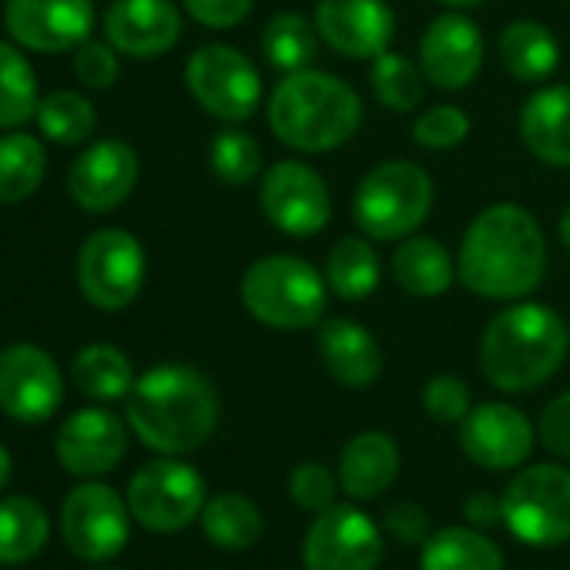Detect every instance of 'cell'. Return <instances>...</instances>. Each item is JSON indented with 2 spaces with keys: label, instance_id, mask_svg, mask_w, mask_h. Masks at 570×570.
Listing matches in <instances>:
<instances>
[{
  "label": "cell",
  "instance_id": "3",
  "mask_svg": "<svg viewBox=\"0 0 570 570\" xmlns=\"http://www.w3.org/2000/svg\"><path fill=\"white\" fill-rule=\"evenodd\" d=\"M363 125L360 95L336 75L293 71L272 91L268 128L282 145L296 151H333L343 148Z\"/></svg>",
  "mask_w": 570,
  "mask_h": 570
},
{
  "label": "cell",
  "instance_id": "18",
  "mask_svg": "<svg viewBox=\"0 0 570 570\" xmlns=\"http://www.w3.org/2000/svg\"><path fill=\"white\" fill-rule=\"evenodd\" d=\"M420 68L440 91H463L483 68V38L463 14H440L420 41Z\"/></svg>",
  "mask_w": 570,
  "mask_h": 570
},
{
  "label": "cell",
  "instance_id": "29",
  "mask_svg": "<svg viewBox=\"0 0 570 570\" xmlns=\"http://www.w3.org/2000/svg\"><path fill=\"white\" fill-rule=\"evenodd\" d=\"M71 380L85 396L111 403V400H128L135 386V370H131V360L118 346L95 343L75 356Z\"/></svg>",
  "mask_w": 570,
  "mask_h": 570
},
{
  "label": "cell",
  "instance_id": "40",
  "mask_svg": "<svg viewBox=\"0 0 570 570\" xmlns=\"http://www.w3.org/2000/svg\"><path fill=\"white\" fill-rule=\"evenodd\" d=\"M293 500L306 510H330L336 503V480L323 463H299L289 476Z\"/></svg>",
  "mask_w": 570,
  "mask_h": 570
},
{
  "label": "cell",
  "instance_id": "20",
  "mask_svg": "<svg viewBox=\"0 0 570 570\" xmlns=\"http://www.w3.org/2000/svg\"><path fill=\"white\" fill-rule=\"evenodd\" d=\"M58 460L75 476H101L115 470L128 450L125 423L98 406L71 413L58 430Z\"/></svg>",
  "mask_w": 570,
  "mask_h": 570
},
{
  "label": "cell",
  "instance_id": "43",
  "mask_svg": "<svg viewBox=\"0 0 570 570\" xmlns=\"http://www.w3.org/2000/svg\"><path fill=\"white\" fill-rule=\"evenodd\" d=\"M540 440L550 453L570 460V390L560 393L540 416Z\"/></svg>",
  "mask_w": 570,
  "mask_h": 570
},
{
  "label": "cell",
  "instance_id": "44",
  "mask_svg": "<svg viewBox=\"0 0 570 570\" xmlns=\"http://www.w3.org/2000/svg\"><path fill=\"white\" fill-rule=\"evenodd\" d=\"M386 527H390L400 540H406V543L426 537V517H423V510H420L416 503H396V507L386 513Z\"/></svg>",
  "mask_w": 570,
  "mask_h": 570
},
{
  "label": "cell",
  "instance_id": "45",
  "mask_svg": "<svg viewBox=\"0 0 570 570\" xmlns=\"http://www.w3.org/2000/svg\"><path fill=\"white\" fill-rule=\"evenodd\" d=\"M466 517L473 523H487V520H503V500L490 497V493H476L470 503H466Z\"/></svg>",
  "mask_w": 570,
  "mask_h": 570
},
{
  "label": "cell",
  "instance_id": "15",
  "mask_svg": "<svg viewBox=\"0 0 570 570\" xmlns=\"http://www.w3.org/2000/svg\"><path fill=\"white\" fill-rule=\"evenodd\" d=\"M8 35L28 51H75L91 38L95 4L91 0H8Z\"/></svg>",
  "mask_w": 570,
  "mask_h": 570
},
{
  "label": "cell",
  "instance_id": "11",
  "mask_svg": "<svg viewBox=\"0 0 570 570\" xmlns=\"http://www.w3.org/2000/svg\"><path fill=\"white\" fill-rule=\"evenodd\" d=\"M258 205L265 218L285 235H316L330 225V185L303 161H278L262 175Z\"/></svg>",
  "mask_w": 570,
  "mask_h": 570
},
{
  "label": "cell",
  "instance_id": "49",
  "mask_svg": "<svg viewBox=\"0 0 570 570\" xmlns=\"http://www.w3.org/2000/svg\"><path fill=\"white\" fill-rule=\"evenodd\" d=\"M108 570H111V567H108Z\"/></svg>",
  "mask_w": 570,
  "mask_h": 570
},
{
  "label": "cell",
  "instance_id": "38",
  "mask_svg": "<svg viewBox=\"0 0 570 570\" xmlns=\"http://www.w3.org/2000/svg\"><path fill=\"white\" fill-rule=\"evenodd\" d=\"M470 135V118L453 108V105H440V108H430L416 118L413 125V138L420 148H430V151H446V148H456L463 145Z\"/></svg>",
  "mask_w": 570,
  "mask_h": 570
},
{
  "label": "cell",
  "instance_id": "39",
  "mask_svg": "<svg viewBox=\"0 0 570 570\" xmlns=\"http://www.w3.org/2000/svg\"><path fill=\"white\" fill-rule=\"evenodd\" d=\"M423 410L436 423H463L470 413V390L456 376H433L423 386Z\"/></svg>",
  "mask_w": 570,
  "mask_h": 570
},
{
  "label": "cell",
  "instance_id": "28",
  "mask_svg": "<svg viewBox=\"0 0 570 570\" xmlns=\"http://www.w3.org/2000/svg\"><path fill=\"white\" fill-rule=\"evenodd\" d=\"M51 537L48 510L35 497L0 500V563L35 560Z\"/></svg>",
  "mask_w": 570,
  "mask_h": 570
},
{
  "label": "cell",
  "instance_id": "10",
  "mask_svg": "<svg viewBox=\"0 0 570 570\" xmlns=\"http://www.w3.org/2000/svg\"><path fill=\"white\" fill-rule=\"evenodd\" d=\"M135 520L155 533H175L205 510V480L181 460H151L128 483Z\"/></svg>",
  "mask_w": 570,
  "mask_h": 570
},
{
  "label": "cell",
  "instance_id": "36",
  "mask_svg": "<svg viewBox=\"0 0 570 570\" xmlns=\"http://www.w3.org/2000/svg\"><path fill=\"white\" fill-rule=\"evenodd\" d=\"M38 125L55 145H85L98 131V111L78 91H51L38 105Z\"/></svg>",
  "mask_w": 570,
  "mask_h": 570
},
{
  "label": "cell",
  "instance_id": "6",
  "mask_svg": "<svg viewBox=\"0 0 570 570\" xmlns=\"http://www.w3.org/2000/svg\"><path fill=\"white\" fill-rule=\"evenodd\" d=\"M433 208V178L413 161H383L356 188V225L376 242L410 238Z\"/></svg>",
  "mask_w": 570,
  "mask_h": 570
},
{
  "label": "cell",
  "instance_id": "9",
  "mask_svg": "<svg viewBox=\"0 0 570 570\" xmlns=\"http://www.w3.org/2000/svg\"><path fill=\"white\" fill-rule=\"evenodd\" d=\"M185 85L218 121H245L262 101V78L255 65L228 45L198 48L185 65Z\"/></svg>",
  "mask_w": 570,
  "mask_h": 570
},
{
  "label": "cell",
  "instance_id": "8",
  "mask_svg": "<svg viewBox=\"0 0 570 570\" xmlns=\"http://www.w3.org/2000/svg\"><path fill=\"white\" fill-rule=\"evenodd\" d=\"M78 285L91 306L118 313L131 306L145 285V248L125 228H98L78 255Z\"/></svg>",
  "mask_w": 570,
  "mask_h": 570
},
{
  "label": "cell",
  "instance_id": "4",
  "mask_svg": "<svg viewBox=\"0 0 570 570\" xmlns=\"http://www.w3.org/2000/svg\"><path fill=\"white\" fill-rule=\"evenodd\" d=\"M567 356L563 320L537 303H517L493 316L480 343V370L503 393H527L547 383Z\"/></svg>",
  "mask_w": 570,
  "mask_h": 570
},
{
  "label": "cell",
  "instance_id": "17",
  "mask_svg": "<svg viewBox=\"0 0 570 570\" xmlns=\"http://www.w3.org/2000/svg\"><path fill=\"white\" fill-rule=\"evenodd\" d=\"M138 185V155L131 145L108 138L88 145L68 171L71 198L88 212L118 208Z\"/></svg>",
  "mask_w": 570,
  "mask_h": 570
},
{
  "label": "cell",
  "instance_id": "12",
  "mask_svg": "<svg viewBox=\"0 0 570 570\" xmlns=\"http://www.w3.org/2000/svg\"><path fill=\"white\" fill-rule=\"evenodd\" d=\"M128 510L108 483H81L65 497L61 533L81 560H111L128 543Z\"/></svg>",
  "mask_w": 570,
  "mask_h": 570
},
{
  "label": "cell",
  "instance_id": "16",
  "mask_svg": "<svg viewBox=\"0 0 570 570\" xmlns=\"http://www.w3.org/2000/svg\"><path fill=\"white\" fill-rule=\"evenodd\" d=\"M313 24L343 58H380L396 31L386 0H320Z\"/></svg>",
  "mask_w": 570,
  "mask_h": 570
},
{
  "label": "cell",
  "instance_id": "26",
  "mask_svg": "<svg viewBox=\"0 0 570 570\" xmlns=\"http://www.w3.org/2000/svg\"><path fill=\"white\" fill-rule=\"evenodd\" d=\"M497 51H500L507 75H513L523 85L550 78L557 71V61H560L557 38L537 21H517V24L503 28Z\"/></svg>",
  "mask_w": 570,
  "mask_h": 570
},
{
  "label": "cell",
  "instance_id": "14",
  "mask_svg": "<svg viewBox=\"0 0 570 570\" xmlns=\"http://www.w3.org/2000/svg\"><path fill=\"white\" fill-rule=\"evenodd\" d=\"M383 540L376 523L346 503H333L306 533V570H376Z\"/></svg>",
  "mask_w": 570,
  "mask_h": 570
},
{
  "label": "cell",
  "instance_id": "19",
  "mask_svg": "<svg viewBox=\"0 0 570 570\" xmlns=\"http://www.w3.org/2000/svg\"><path fill=\"white\" fill-rule=\"evenodd\" d=\"M460 446L473 463L487 470H513L533 450V426L520 410L507 403H483L463 416Z\"/></svg>",
  "mask_w": 570,
  "mask_h": 570
},
{
  "label": "cell",
  "instance_id": "2",
  "mask_svg": "<svg viewBox=\"0 0 570 570\" xmlns=\"http://www.w3.org/2000/svg\"><path fill=\"white\" fill-rule=\"evenodd\" d=\"M125 410L145 446L158 453H191L215 433L218 393L198 370L165 363L135 380Z\"/></svg>",
  "mask_w": 570,
  "mask_h": 570
},
{
  "label": "cell",
  "instance_id": "21",
  "mask_svg": "<svg viewBox=\"0 0 570 570\" xmlns=\"http://www.w3.org/2000/svg\"><path fill=\"white\" fill-rule=\"evenodd\" d=\"M105 35L128 58H158L181 38V14L171 0H115L105 14Z\"/></svg>",
  "mask_w": 570,
  "mask_h": 570
},
{
  "label": "cell",
  "instance_id": "22",
  "mask_svg": "<svg viewBox=\"0 0 570 570\" xmlns=\"http://www.w3.org/2000/svg\"><path fill=\"white\" fill-rule=\"evenodd\" d=\"M520 138L550 168H570V88H540L520 111Z\"/></svg>",
  "mask_w": 570,
  "mask_h": 570
},
{
  "label": "cell",
  "instance_id": "42",
  "mask_svg": "<svg viewBox=\"0 0 570 570\" xmlns=\"http://www.w3.org/2000/svg\"><path fill=\"white\" fill-rule=\"evenodd\" d=\"M181 4L198 24L215 28V31L242 24L252 11V0H181Z\"/></svg>",
  "mask_w": 570,
  "mask_h": 570
},
{
  "label": "cell",
  "instance_id": "46",
  "mask_svg": "<svg viewBox=\"0 0 570 570\" xmlns=\"http://www.w3.org/2000/svg\"><path fill=\"white\" fill-rule=\"evenodd\" d=\"M8 480H11V453L4 450V443H0V490H4Z\"/></svg>",
  "mask_w": 570,
  "mask_h": 570
},
{
  "label": "cell",
  "instance_id": "48",
  "mask_svg": "<svg viewBox=\"0 0 570 570\" xmlns=\"http://www.w3.org/2000/svg\"><path fill=\"white\" fill-rule=\"evenodd\" d=\"M443 4H450V8H460V11H466V8H476V4H483V0H443Z\"/></svg>",
  "mask_w": 570,
  "mask_h": 570
},
{
  "label": "cell",
  "instance_id": "23",
  "mask_svg": "<svg viewBox=\"0 0 570 570\" xmlns=\"http://www.w3.org/2000/svg\"><path fill=\"white\" fill-rule=\"evenodd\" d=\"M320 356L326 370L350 390L376 383L383 373V353L376 336L353 320H330L320 330Z\"/></svg>",
  "mask_w": 570,
  "mask_h": 570
},
{
  "label": "cell",
  "instance_id": "35",
  "mask_svg": "<svg viewBox=\"0 0 570 570\" xmlns=\"http://www.w3.org/2000/svg\"><path fill=\"white\" fill-rule=\"evenodd\" d=\"M373 95L380 98V105H386L396 115L416 111L423 105L426 95V75L423 68H416L406 55L396 51H383L380 58H373Z\"/></svg>",
  "mask_w": 570,
  "mask_h": 570
},
{
  "label": "cell",
  "instance_id": "32",
  "mask_svg": "<svg viewBox=\"0 0 570 570\" xmlns=\"http://www.w3.org/2000/svg\"><path fill=\"white\" fill-rule=\"evenodd\" d=\"M320 31L303 14H275L262 31V55L275 71H306L320 55Z\"/></svg>",
  "mask_w": 570,
  "mask_h": 570
},
{
  "label": "cell",
  "instance_id": "37",
  "mask_svg": "<svg viewBox=\"0 0 570 570\" xmlns=\"http://www.w3.org/2000/svg\"><path fill=\"white\" fill-rule=\"evenodd\" d=\"M208 161H212V171L225 185H248L262 171V148L255 145L252 135L228 128V131L215 135Z\"/></svg>",
  "mask_w": 570,
  "mask_h": 570
},
{
  "label": "cell",
  "instance_id": "27",
  "mask_svg": "<svg viewBox=\"0 0 570 570\" xmlns=\"http://www.w3.org/2000/svg\"><path fill=\"white\" fill-rule=\"evenodd\" d=\"M423 570H503L500 547L476 530L443 527L423 543Z\"/></svg>",
  "mask_w": 570,
  "mask_h": 570
},
{
  "label": "cell",
  "instance_id": "41",
  "mask_svg": "<svg viewBox=\"0 0 570 570\" xmlns=\"http://www.w3.org/2000/svg\"><path fill=\"white\" fill-rule=\"evenodd\" d=\"M75 75L85 88L105 91L118 81V55L108 45L85 41L75 55Z\"/></svg>",
  "mask_w": 570,
  "mask_h": 570
},
{
  "label": "cell",
  "instance_id": "47",
  "mask_svg": "<svg viewBox=\"0 0 570 570\" xmlns=\"http://www.w3.org/2000/svg\"><path fill=\"white\" fill-rule=\"evenodd\" d=\"M557 232H560V242H563V245L570 248V208H567V212L560 215V225H557Z\"/></svg>",
  "mask_w": 570,
  "mask_h": 570
},
{
  "label": "cell",
  "instance_id": "24",
  "mask_svg": "<svg viewBox=\"0 0 570 570\" xmlns=\"http://www.w3.org/2000/svg\"><path fill=\"white\" fill-rule=\"evenodd\" d=\"M400 473V450L386 433H360L346 443L340 456V483L350 497L356 500H373Z\"/></svg>",
  "mask_w": 570,
  "mask_h": 570
},
{
  "label": "cell",
  "instance_id": "1",
  "mask_svg": "<svg viewBox=\"0 0 570 570\" xmlns=\"http://www.w3.org/2000/svg\"><path fill=\"white\" fill-rule=\"evenodd\" d=\"M547 242L540 222L510 202L483 208L460 245L456 275L480 299L513 303L527 299L543 282Z\"/></svg>",
  "mask_w": 570,
  "mask_h": 570
},
{
  "label": "cell",
  "instance_id": "34",
  "mask_svg": "<svg viewBox=\"0 0 570 570\" xmlns=\"http://www.w3.org/2000/svg\"><path fill=\"white\" fill-rule=\"evenodd\" d=\"M38 78L28 58L0 41V128H18L38 118Z\"/></svg>",
  "mask_w": 570,
  "mask_h": 570
},
{
  "label": "cell",
  "instance_id": "31",
  "mask_svg": "<svg viewBox=\"0 0 570 570\" xmlns=\"http://www.w3.org/2000/svg\"><path fill=\"white\" fill-rule=\"evenodd\" d=\"M48 171L45 145L31 135H4L0 138V205L28 202Z\"/></svg>",
  "mask_w": 570,
  "mask_h": 570
},
{
  "label": "cell",
  "instance_id": "5",
  "mask_svg": "<svg viewBox=\"0 0 570 570\" xmlns=\"http://www.w3.org/2000/svg\"><path fill=\"white\" fill-rule=\"evenodd\" d=\"M242 306L268 330H309L326 313V278L299 255H265L242 275Z\"/></svg>",
  "mask_w": 570,
  "mask_h": 570
},
{
  "label": "cell",
  "instance_id": "33",
  "mask_svg": "<svg viewBox=\"0 0 570 570\" xmlns=\"http://www.w3.org/2000/svg\"><path fill=\"white\" fill-rule=\"evenodd\" d=\"M202 527H205V537L225 550H245L252 547L258 537H262V513L258 507L242 497V493H218L212 500H205V510H202Z\"/></svg>",
  "mask_w": 570,
  "mask_h": 570
},
{
  "label": "cell",
  "instance_id": "7",
  "mask_svg": "<svg viewBox=\"0 0 570 570\" xmlns=\"http://www.w3.org/2000/svg\"><path fill=\"white\" fill-rule=\"evenodd\" d=\"M503 523L533 547L570 540V473L553 463L517 473L503 493Z\"/></svg>",
  "mask_w": 570,
  "mask_h": 570
},
{
  "label": "cell",
  "instance_id": "25",
  "mask_svg": "<svg viewBox=\"0 0 570 570\" xmlns=\"http://www.w3.org/2000/svg\"><path fill=\"white\" fill-rule=\"evenodd\" d=\"M393 278L403 293L416 299H433L443 296L453 278L456 265L443 242L436 238H403V245L393 252Z\"/></svg>",
  "mask_w": 570,
  "mask_h": 570
},
{
  "label": "cell",
  "instance_id": "30",
  "mask_svg": "<svg viewBox=\"0 0 570 570\" xmlns=\"http://www.w3.org/2000/svg\"><path fill=\"white\" fill-rule=\"evenodd\" d=\"M326 285L346 303H363L380 285V255L370 238H343L326 255Z\"/></svg>",
  "mask_w": 570,
  "mask_h": 570
},
{
  "label": "cell",
  "instance_id": "13",
  "mask_svg": "<svg viewBox=\"0 0 570 570\" xmlns=\"http://www.w3.org/2000/svg\"><path fill=\"white\" fill-rule=\"evenodd\" d=\"M65 400V380L51 353L14 343L0 353V410L18 423H45Z\"/></svg>",
  "mask_w": 570,
  "mask_h": 570
}]
</instances>
